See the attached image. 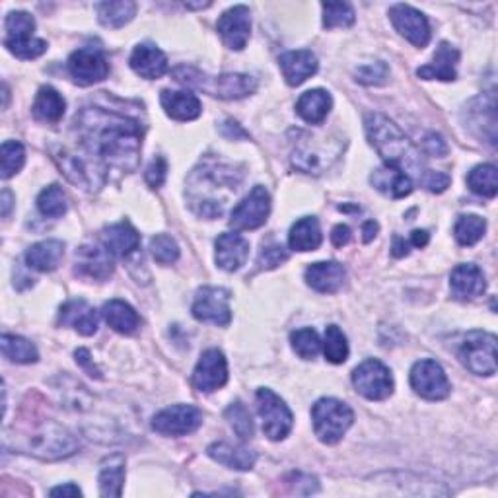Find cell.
Returning <instances> with one entry per match:
<instances>
[{"mask_svg": "<svg viewBox=\"0 0 498 498\" xmlns=\"http://www.w3.org/2000/svg\"><path fill=\"white\" fill-rule=\"evenodd\" d=\"M68 73L80 86H92L110 75V63L98 47H82L68 57Z\"/></svg>", "mask_w": 498, "mask_h": 498, "instance_id": "7c38bea8", "label": "cell"}, {"mask_svg": "<svg viewBox=\"0 0 498 498\" xmlns=\"http://www.w3.org/2000/svg\"><path fill=\"white\" fill-rule=\"evenodd\" d=\"M391 23L414 47H426L431 41V26L422 12L407 4H396L389 10Z\"/></svg>", "mask_w": 498, "mask_h": 498, "instance_id": "ac0fdd59", "label": "cell"}, {"mask_svg": "<svg viewBox=\"0 0 498 498\" xmlns=\"http://www.w3.org/2000/svg\"><path fill=\"white\" fill-rule=\"evenodd\" d=\"M354 76H357V82H360L364 86H382L389 78V68L384 61H376L372 65L360 67L357 73H354Z\"/></svg>", "mask_w": 498, "mask_h": 498, "instance_id": "c3c4849f", "label": "cell"}, {"mask_svg": "<svg viewBox=\"0 0 498 498\" xmlns=\"http://www.w3.org/2000/svg\"><path fill=\"white\" fill-rule=\"evenodd\" d=\"M429 240H431V236H429V232H426V230H414L411 234V244L414 247H424L426 244H429Z\"/></svg>", "mask_w": 498, "mask_h": 498, "instance_id": "91938a15", "label": "cell"}, {"mask_svg": "<svg viewBox=\"0 0 498 498\" xmlns=\"http://www.w3.org/2000/svg\"><path fill=\"white\" fill-rule=\"evenodd\" d=\"M370 182L379 193H384L391 199H403V197L411 195V191H413L411 177L397 168H391V165H387V164H384L382 168H378L372 173Z\"/></svg>", "mask_w": 498, "mask_h": 498, "instance_id": "f1b7e54d", "label": "cell"}, {"mask_svg": "<svg viewBox=\"0 0 498 498\" xmlns=\"http://www.w3.org/2000/svg\"><path fill=\"white\" fill-rule=\"evenodd\" d=\"M207 6H210V3H203V4H185V8H207Z\"/></svg>", "mask_w": 498, "mask_h": 498, "instance_id": "6125c7cd", "label": "cell"}, {"mask_svg": "<svg viewBox=\"0 0 498 498\" xmlns=\"http://www.w3.org/2000/svg\"><path fill=\"white\" fill-rule=\"evenodd\" d=\"M191 312L199 322L227 327L232 322L230 292L227 289H218V287L200 289L195 296Z\"/></svg>", "mask_w": 498, "mask_h": 498, "instance_id": "8fae6325", "label": "cell"}, {"mask_svg": "<svg viewBox=\"0 0 498 498\" xmlns=\"http://www.w3.org/2000/svg\"><path fill=\"white\" fill-rule=\"evenodd\" d=\"M53 160L57 162V165L61 168V172L65 173V177L70 183L86 189V191H98V189L105 183L103 170L98 164L84 160L65 147L53 150Z\"/></svg>", "mask_w": 498, "mask_h": 498, "instance_id": "9c48e42d", "label": "cell"}, {"mask_svg": "<svg viewBox=\"0 0 498 498\" xmlns=\"http://www.w3.org/2000/svg\"><path fill=\"white\" fill-rule=\"evenodd\" d=\"M0 156H3V168H0L3 173L0 175H3V180H10L12 175H16L23 168L26 148L18 140H6L3 142V148H0Z\"/></svg>", "mask_w": 498, "mask_h": 498, "instance_id": "7bdbcfd3", "label": "cell"}, {"mask_svg": "<svg viewBox=\"0 0 498 498\" xmlns=\"http://www.w3.org/2000/svg\"><path fill=\"white\" fill-rule=\"evenodd\" d=\"M49 494H51V496H80L82 491L76 487L75 483H67V485H63V487H55V489H51Z\"/></svg>", "mask_w": 498, "mask_h": 498, "instance_id": "9f6ffc18", "label": "cell"}, {"mask_svg": "<svg viewBox=\"0 0 498 498\" xmlns=\"http://www.w3.org/2000/svg\"><path fill=\"white\" fill-rule=\"evenodd\" d=\"M331 242H333L335 247H342L351 242V228L345 227V224H339V227L333 228L331 232Z\"/></svg>", "mask_w": 498, "mask_h": 498, "instance_id": "11a10c76", "label": "cell"}, {"mask_svg": "<svg viewBox=\"0 0 498 498\" xmlns=\"http://www.w3.org/2000/svg\"><path fill=\"white\" fill-rule=\"evenodd\" d=\"M424 150L431 154V156H446L448 154V147H446V142L440 135H436V133H431V135H426L424 138Z\"/></svg>", "mask_w": 498, "mask_h": 498, "instance_id": "f5cc1de1", "label": "cell"}, {"mask_svg": "<svg viewBox=\"0 0 498 498\" xmlns=\"http://www.w3.org/2000/svg\"><path fill=\"white\" fill-rule=\"evenodd\" d=\"M75 357H76V362L82 366V369H86V370H88V374H90L92 378H93V376H96V378H102L100 370L96 369V364L92 362V359H90V352H88L86 349H78V351L75 352Z\"/></svg>", "mask_w": 498, "mask_h": 498, "instance_id": "db71d44e", "label": "cell"}, {"mask_svg": "<svg viewBox=\"0 0 498 498\" xmlns=\"http://www.w3.org/2000/svg\"><path fill=\"white\" fill-rule=\"evenodd\" d=\"M207 454L218 461L220 466H227L230 469L249 471L257 461V454L245 446H232L228 442H217L207 448Z\"/></svg>", "mask_w": 498, "mask_h": 498, "instance_id": "f546056e", "label": "cell"}, {"mask_svg": "<svg viewBox=\"0 0 498 498\" xmlns=\"http://www.w3.org/2000/svg\"><path fill=\"white\" fill-rule=\"evenodd\" d=\"M322 228H319V222L314 217H306L290 228L289 244L294 252H316V249L322 245Z\"/></svg>", "mask_w": 498, "mask_h": 498, "instance_id": "e575fe53", "label": "cell"}, {"mask_svg": "<svg viewBox=\"0 0 498 498\" xmlns=\"http://www.w3.org/2000/svg\"><path fill=\"white\" fill-rule=\"evenodd\" d=\"M458 357L473 374H496V337L487 333V331H471L461 342Z\"/></svg>", "mask_w": 498, "mask_h": 498, "instance_id": "52a82bcc", "label": "cell"}, {"mask_svg": "<svg viewBox=\"0 0 498 498\" xmlns=\"http://www.w3.org/2000/svg\"><path fill=\"white\" fill-rule=\"evenodd\" d=\"M391 253L394 257H405L409 255V244L401 238V236H396L394 245H391Z\"/></svg>", "mask_w": 498, "mask_h": 498, "instance_id": "6f0895ef", "label": "cell"}, {"mask_svg": "<svg viewBox=\"0 0 498 498\" xmlns=\"http://www.w3.org/2000/svg\"><path fill=\"white\" fill-rule=\"evenodd\" d=\"M449 182H452L449 180V175L442 173V172H426L422 177V183L431 193L446 191V189L449 187Z\"/></svg>", "mask_w": 498, "mask_h": 498, "instance_id": "816d5d0a", "label": "cell"}, {"mask_svg": "<svg viewBox=\"0 0 498 498\" xmlns=\"http://www.w3.org/2000/svg\"><path fill=\"white\" fill-rule=\"evenodd\" d=\"M289 259V252L282 245L275 244V245H267L261 249L257 263L261 269H277L280 263Z\"/></svg>", "mask_w": 498, "mask_h": 498, "instance_id": "681fc988", "label": "cell"}, {"mask_svg": "<svg viewBox=\"0 0 498 498\" xmlns=\"http://www.w3.org/2000/svg\"><path fill=\"white\" fill-rule=\"evenodd\" d=\"M175 80L183 86L205 92L220 100H242L252 96L257 90V80L249 75H220L210 76L191 67H177L173 70Z\"/></svg>", "mask_w": 498, "mask_h": 498, "instance_id": "277c9868", "label": "cell"}, {"mask_svg": "<svg viewBox=\"0 0 498 498\" xmlns=\"http://www.w3.org/2000/svg\"><path fill=\"white\" fill-rule=\"evenodd\" d=\"M316 436L324 444H337L354 422L352 409L339 399L324 397L312 409Z\"/></svg>", "mask_w": 498, "mask_h": 498, "instance_id": "5b68a950", "label": "cell"}, {"mask_svg": "<svg viewBox=\"0 0 498 498\" xmlns=\"http://www.w3.org/2000/svg\"><path fill=\"white\" fill-rule=\"evenodd\" d=\"M6 49L18 58H38L47 51V43L43 40L33 38L35 20L28 12H10L6 16Z\"/></svg>", "mask_w": 498, "mask_h": 498, "instance_id": "8992f818", "label": "cell"}, {"mask_svg": "<svg viewBox=\"0 0 498 498\" xmlns=\"http://www.w3.org/2000/svg\"><path fill=\"white\" fill-rule=\"evenodd\" d=\"M485 232H487V222H485V218L477 217V215H464L459 217V220L456 222V228H454V236L456 240L461 244V245H476Z\"/></svg>", "mask_w": 498, "mask_h": 498, "instance_id": "ab89813d", "label": "cell"}, {"mask_svg": "<svg viewBox=\"0 0 498 498\" xmlns=\"http://www.w3.org/2000/svg\"><path fill=\"white\" fill-rule=\"evenodd\" d=\"M467 185L473 193L493 199L498 193V172L493 164H481L467 175Z\"/></svg>", "mask_w": 498, "mask_h": 498, "instance_id": "f35d334b", "label": "cell"}, {"mask_svg": "<svg viewBox=\"0 0 498 498\" xmlns=\"http://www.w3.org/2000/svg\"><path fill=\"white\" fill-rule=\"evenodd\" d=\"M458 63H459V51L456 49V47L442 41L436 47L432 63L421 67L417 70V76L424 78V80H444V82L456 80Z\"/></svg>", "mask_w": 498, "mask_h": 498, "instance_id": "484cf974", "label": "cell"}, {"mask_svg": "<svg viewBox=\"0 0 498 498\" xmlns=\"http://www.w3.org/2000/svg\"><path fill=\"white\" fill-rule=\"evenodd\" d=\"M449 289H452L454 298L473 300L487 290V279H485L483 271L477 265L464 263V265H458L452 271V277H449Z\"/></svg>", "mask_w": 498, "mask_h": 498, "instance_id": "7402d4cb", "label": "cell"}, {"mask_svg": "<svg viewBox=\"0 0 498 498\" xmlns=\"http://www.w3.org/2000/svg\"><path fill=\"white\" fill-rule=\"evenodd\" d=\"M67 110L65 98L51 86H43L33 102V117L43 123H58Z\"/></svg>", "mask_w": 498, "mask_h": 498, "instance_id": "836d02e7", "label": "cell"}, {"mask_svg": "<svg viewBox=\"0 0 498 498\" xmlns=\"http://www.w3.org/2000/svg\"><path fill=\"white\" fill-rule=\"evenodd\" d=\"M12 446L22 454L55 461L73 456L80 448V442L65 426L55 421H43L38 426H31V431H23L14 436Z\"/></svg>", "mask_w": 498, "mask_h": 498, "instance_id": "3957f363", "label": "cell"}, {"mask_svg": "<svg viewBox=\"0 0 498 498\" xmlns=\"http://www.w3.org/2000/svg\"><path fill=\"white\" fill-rule=\"evenodd\" d=\"M227 382H228V362L224 359V354L218 349L205 351L193 372L195 389L203 391V394H210V391L224 387Z\"/></svg>", "mask_w": 498, "mask_h": 498, "instance_id": "e0dca14e", "label": "cell"}, {"mask_svg": "<svg viewBox=\"0 0 498 498\" xmlns=\"http://www.w3.org/2000/svg\"><path fill=\"white\" fill-rule=\"evenodd\" d=\"M378 222H374V220H369V222H364V227H362V240L366 242V244H370L374 238H376V236H378Z\"/></svg>", "mask_w": 498, "mask_h": 498, "instance_id": "680465c9", "label": "cell"}, {"mask_svg": "<svg viewBox=\"0 0 498 498\" xmlns=\"http://www.w3.org/2000/svg\"><path fill=\"white\" fill-rule=\"evenodd\" d=\"M324 354L331 364H342L349 359L347 337L337 325H329L324 335Z\"/></svg>", "mask_w": 498, "mask_h": 498, "instance_id": "b9f144b4", "label": "cell"}, {"mask_svg": "<svg viewBox=\"0 0 498 498\" xmlns=\"http://www.w3.org/2000/svg\"><path fill=\"white\" fill-rule=\"evenodd\" d=\"M271 212V195L263 185H255L242 203L232 210L230 224L236 230H257Z\"/></svg>", "mask_w": 498, "mask_h": 498, "instance_id": "5bb4252c", "label": "cell"}, {"mask_svg": "<svg viewBox=\"0 0 498 498\" xmlns=\"http://www.w3.org/2000/svg\"><path fill=\"white\" fill-rule=\"evenodd\" d=\"M411 387L414 389V394L429 401L446 399L449 396V389H452L442 366L431 359L419 360L413 366Z\"/></svg>", "mask_w": 498, "mask_h": 498, "instance_id": "4fadbf2b", "label": "cell"}, {"mask_svg": "<svg viewBox=\"0 0 498 498\" xmlns=\"http://www.w3.org/2000/svg\"><path fill=\"white\" fill-rule=\"evenodd\" d=\"M102 244L111 255L127 257L138 249L140 234L129 222H120L102 232Z\"/></svg>", "mask_w": 498, "mask_h": 498, "instance_id": "83f0119b", "label": "cell"}, {"mask_svg": "<svg viewBox=\"0 0 498 498\" xmlns=\"http://www.w3.org/2000/svg\"><path fill=\"white\" fill-rule=\"evenodd\" d=\"M165 175H168V164H165V160L162 156L154 158L150 162V165L147 168V183L152 187V189H158L164 185L165 182Z\"/></svg>", "mask_w": 498, "mask_h": 498, "instance_id": "f907efd6", "label": "cell"}, {"mask_svg": "<svg viewBox=\"0 0 498 498\" xmlns=\"http://www.w3.org/2000/svg\"><path fill=\"white\" fill-rule=\"evenodd\" d=\"M279 67L289 86H300L317 73V57L307 49L289 51L280 55Z\"/></svg>", "mask_w": 498, "mask_h": 498, "instance_id": "44dd1931", "label": "cell"}, {"mask_svg": "<svg viewBox=\"0 0 498 498\" xmlns=\"http://www.w3.org/2000/svg\"><path fill=\"white\" fill-rule=\"evenodd\" d=\"M257 411L259 417L263 421V432L272 442L284 440L292 431V413L287 403H284L275 391L261 387L257 389Z\"/></svg>", "mask_w": 498, "mask_h": 498, "instance_id": "ba28073f", "label": "cell"}, {"mask_svg": "<svg viewBox=\"0 0 498 498\" xmlns=\"http://www.w3.org/2000/svg\"><path fill=\"white\" fill-rule=\"evenodd\" d=\"M224 417L230 422L232 431L238 434L240 440H249L253 436V421L252 414L245 409L242 401H234L228 409L224 411Z\"/></svg>", "mask_w": 498, "mask_h": 498, "instance_id": "f6af8a7d", "label": "cell"}, {"mask_svg": "<svg viewBox=\"0 0 498 498\" xmlns=\"http://www.w3.org/2000/svg\"><path fill=\"white\" fill-rule=\"evenodd\" d=\"M331 105H333V100H331L329 92L316 88L302 93L298 103H296V111H298V115L306 123L319 125L324 123V120L329 115Z\"/></svg>", "mask_w": 498, "mask_h": 498, "instance_id": "d6a6232c", "label": "cell"}, {"mask_svg": "<svg viewBox=\"0 0 498 498\" xmlns=\"http://www.w3.org/2000/svg\"><path fill=\"white\" fill-rule=\"evenodd\" d=\"M366 135H369L370 145L376 148V152L391 168H397L409 177H424L426 172L421 152L414 148L405 133L394 121H389L386 115L370 113L366 117Z\"/></svg>", "mask_w": 498, "mask_h": 498, "instance_id": "7a4b0ae2", "label": "cell"}, {"mask_svg": "<svg viewBox=\"0 0 498 498\" xmlns=\"http://www.w3.org/2000/svg\"><path fill=\"white\" fill-rule=\"evenodd\" d=\"M352 386L366 399L384 401L394 394V376L384 362L370 359L354 369Z\"/></svg>", "mask_w": 498, "mask_h": 498, "instance_id": "30bf717a", "label": "cell"}, {"mask_svg": "<svg viewBox=\"0 0 498 498\" xmlns=\"http://www.w3.org/2000/svg\"><path fill=\"white\" fill-rule=\"evenodd\" d=\"M113 259L105 247L82 245L76 252V272L93 280H105L113 275Z\"/></svg>", "mask_w": 498, "mask_h": 498, "instance_id": "d6986e66", "label": "cell"}, {"mask_svg": "<svg viewBox=\"0 0 498 498\" xmlns=\"http://www.w3.org/2000/svg\"><path fill=\"white\" fill-rule=\"evenodd\" d=\"M102 316L108 325L121 335H133L140 325L135 307L123 300H110L102 307Z\"/></svg>", "mask_w": 498, "mask_h": 498, "instance_id": "1f68e13d", "label": "cell"}, {"mask_svg": "<svg viewBox=\"0 0 498 498\" xmlns=\"http://www.w3.org/2000/svg\"><path fill=\"white\" fill-rule=\"evenodd\" d=\"M324 28H349L354 23V10L349 3H324Z\"/></svg>", "mask_w": 498, "mask_h": 498, "instance_id": "bcb514c9", "label": "cell"}, {"mask_svg": "<svg viewBox=\"0 0 498 498\" xmlns=\"http://www.w3.org/2000/svg\"><path fill=\"white\" fill-rule=\"evenodd\" d=\"M150 253L160 265H172L180 259V245L168 234H158L150 240Z\"/></svg>", "mask_w": 498, "mask_h": 498, "instance_id": "7dc6e473", "label": "cell"}, {"mask_svg": "<svg viewBox=\"0 0 498 498\" xmlns=\"http://www.w3.org/2000/svg\"><path fill=\"white\" fill-rule=\"evenodd\" d=\"M125 485V458L113 454L102 464L100 469V493L102 496H121Z\"/></svg>", "mask_w": 498, "mask_h": 498, "instance_id": "d590c367", "label": "cell"}, {"mask_svg": "<svg viewBox=\"0 0 498 498\" xmlns=\"http://www.w3.org/2000/svg\"><path fill=\"white\" fill-rule=\"evenodd\" d=\"M347 279V271L337 261H319L306 269L307 287L322 294L337 292Z\"/></svg>", "mask_w": 498, "mask_h": 498, "instance_id": "603a6c76", "label": "cell"}, {"mask_svg": "<svg viewBox=\"0 0 498 498\" xmlns=\"http://www.w3.org/2000/svg\"><path fill=\"white\" fill-rule=\"evenodd\" d=\"M10 209H12V193L8 191V189H4L3 191V217L4 218L10 215Z\"/></svg>", "mask_w": 498, "mask_h": 498, "instance_id": "94428289", "label": "cell"}, {"mask_svg": "<svg viewBox=\"0 0 498 498\" xmlns=\"http://www.w3.org/2000/svg\"><path fill=\"white\" fill-rule=\"evenodd\" d=\"M75 129L92 156L127 173L137 170L142 148L138 121L100 108H84L75 117Z\"/></svg>", "mask_w": 498, "mask_h": 498, "instance_id": "6da1fadb", "label": "cell"}, {"mask_svg": "<svg viewBox=\"0 0 498 498\" xmlns=\"http://www.w3.org/2000/svg\"><path fill=\"white\" fill-rule=\"evenodd\" d=\"M58 324L75 327L80 335L90 337L98 331L100 316L86 300H68L58 312Z\"/></svg>", "mask_w": 498, "mask_h": 498, "instance_id": "cb8c5ba5", "label": "cell"}, {"mask_svg": "<svg viewBox=\"0 0 498 498\" xmlns=\"http://www.w3.org/2000/svg\"><path fill=\"white\" fill-rule=\"evenodd\" d=\"M217 30L228 49L242 51L252 35V12L244 4L227 10L218 18Z\"/></svg>", "mask_w": 498, "mask_h": 498, "instance_id": "2e32d148", "label": "cell"}, {"mask_svg": "<svg viewBox=\"0 0 498 498\" xmlns=\"http://www.w3.org/2000/svg\"><path fill=\"white\" fill-rule=\"evenodd\" d=\"M98 18L105 28H123L125 23L135 18L137 4L130 0H117V3H100L96 4Z\"/></svg>", "mask_w": 498, "mask_h": 498, "instance_id": "8d00e7d4", "label": "cell"}, {"mask_svg": "<svg viewBox=\"0 0 498 498\" xmlns=\"http://www.w3.org/2000/svg\"><path fill=\"white\" fill-rule=\"evenodd\" d=\"M38 209L43 217L47 218H61L68 205H67V195L58 185H49L40 193L38 197Z\"/></svg>", "mask_w": 498, "mask_h": 498, "instance_id": "60d3db41", "label": "cell"}, {"mask_svg": "<svg viewBox=\"0 0 498 498\" xmlns=\"http://www.w3.org/2000/svg\"><path fill=\"white\" fill-rule=\"evenodd\" d=\"M217 247V265L222 271L234 272L238 271L249 255V242L244 238V236L236 234V232H227L218 236V240L215 244Z\"/></svg>", "mask_w": 498, "mask_h": 498, "instance_id": "d4e9b609", "label": "cell"}, {"mask_svg": "<svg viewBox=\"0 0 498 498\" xmlns=\"http://www.w3.org/2000/svg\"><path fill=\"white\" fill-rule=\"evenodd\" d=\"M168 57L164 55L160 47L152 43H140L135 47L133 55H130V68L140 78L158 80L168 73Z\"/></svg>", "mask_w": 498, "mask_h": 498, "instance_id": "ffe728a7", "label": "cell"}, {"mask_svg": "<svg viewBox=\"0 0 498 498\" xmlns=\"http://www.w3.org/2000/svg\"><path fill=\"white\" fill-rule=\"evenodd\" d=\"M65 257V244L61 240H43L33 244L26 252L28 267L40 272L55 271Z\"/></svg>", "mask_w": 498, "mask_h": 498, "instance_id": "4dcf8cb0", "label": "cell"}, {"mask_svg": "<svg viewBox=\"0 0 498 498\" xmlns=\"http://www.w3.org/2000/svg\"><path fill=\"white\" fill-rule=\"evenodd\" d=\"M290 342L294 352L304 360H312L317 357V352L322 351V341H319L317 333L312 327H304L298 331H292Z\"/></svg>", "mask_w": 498, "mask_h": 498, "instance_id": "ee69618b", "label": "cell"}, {"mask_svg": "<svg viewBox=\"0 0 498 498\" xmlns=\"http://www.w3.org/2000/svg\"><path fill=\"white\" fill-rule=\"evenodd\" d=\"M0 347H3L4 357L16 364H33L40 359V352L33 342L18 335H3Z\"/></svg>", "mask_w": 498, "mask_h": 498, "instance_id": "74e56055", "label": "cell"}, {"mask_svg": "<svg viewBox=\"0 0 498 498\" xmlns=\"http://www.w3.org/2000/svg\"><path fill=\"white\" fill-rule=\"evenodd\" d=\"M160 102L165 113L175 121H193L203 111V105H200L199 98L191 92L164 90Z\"/></svg>", "mask_w": 498, "mask_h": 498, "instance_id": "4316f807", "label": "cell"}, {"mask_svg": "<svg viewBox=\"0 0 498 498\" xmlns=\"http://www.w3.org/2000/svg\"><path fill=\"white\" fill-rule=\"evenodd\" d=\"M203 424V413L195 405H172L152 419V429L162 436H185Z\"/></svg>", "mask_w": 498, "mask_h": 498, "instance_id": "9a60e30c", "label": "cell"}]
</instances>
